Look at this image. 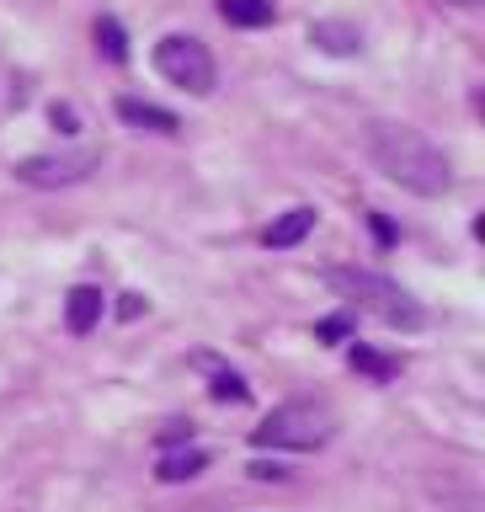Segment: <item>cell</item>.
Masks as SVG:
<instances>
[{
	"label": "cell",
	"instance_id": "6da1fadb",
	"mask_svg": "<svg viewBox=\"0 0 485 512\" xmlns=\"http://www.w3.org/2000/svg\"><path fill=\"white\" fill-rule=\"evenodd\" d=\"M368 155L395 187L416 192V198H443L454 187V160L411 123H374L368 128Z\"/></svg>",
	"mask_w": 485,
	"mask_h": 512
},
{
	"label": "cell",
	"instance_id": "7a4b0ae2",
	"mask_svg": "<svg viewBox=\"0 0 485 512\" xmlns=\"http://www.w3.org/2000/svg\"><path fill=\"white\" fill-rule=\"evenodd\" d=\"M336 427H342V416H336L331 400H283L278 411H267L262 427H251V443L256 448H294V454H315V448H326L336 438Z\"/></svg>",
	"mask_w": 485,
	"mask_h": 512
},
{
	"label": "cell",
	"instance_id": "3957f363",
	"mask_svg": "<svg viewBox=\"0 0 485 512\" xmlns=\"http://www.w3.org/2000/svg\"><path fill=\"white\" fill-rule=\"evenodd\" d=\"M326 283L336 288V294L358 299L363 310H374L384 326H395V331H422V326H427L422 304H416L400 283L379 278V272H368V267H331V272H326Z\"/></svg>",
	"mask_w": 485,
	"mask_h": 512
},
{
	"label": "cell",
	"instance_id": "277c9868",
	"mask_svg": "<svg viewBox=\"0 0 485 512\" xmlns=\"http://www.w3.org/2000/svg\"><path fill=\"white\" fill-rule=\"evenodd\" d=\"M155 70L171 80V86H182L192 96H208L219 86V70H214V54H208V43L187 38V32H171V38L155 43Z\"/></svg>",
	"mask_w": 485,
	"mask_h": 512
},
{
	"label": "cell",
	"instance_id": "5b68a950",
	"mask_svg": "<svg viewBox=\"0 0 485 512\" xmlns=\"http://www.w3.org/2000/svg\"><path fill=\"white\" fill-rule=\"evenodd\" d=\"M96 166H102V155H96V150L27 155V160H16V182H27V187H75V182H86Z\"/></svg>",
	"mask_w": 485,
	"mask_h": 512
},
{
	"label": "cell",
	"instance_id": "8992f818",
	"mask_svg": "<svg viewBox=\"0 0 485 512\" xmlns=\"http://www.w3.org/2000/svg\"><path fill=\"white\" fill-rule=\"evenodd\" d=\"M102 310H107V299H102V288H91V283H75L70 294H64V326H70V336H91Z\"/></svg>",
	"mask_w": 485,
	"mask_h": 512
},
{
	"label": "cell",
	"instance_id": "52a82bcc",
	"mask_svg": "<svg viewBox=\"0 0 485 512\" xmlns=\"http://www.w3.org/2000/svg\"><path fill=\"white\" fill-rule=\"evenodd\" d=\"M310 43L320 48V54H336V59L363 54V32L352 27V22H315L310 27Z\"/></svg>",
	"mask_w": 485,
	"mask_h": 512
},
{
	"label": "cell",
	"instance_id": "ba28073f",
	"mask_svg": "<svg viewBox=\"0 0 485 512\" xmlns=\"http://www.w3.org/2000/svg\"><path fill=\"white\" fill-rule=\"evenodd\" d=\"M118 118L134 123V128H150V134H176V128H182V118H176V112L155 107V102H139V96H123V102H118Z\"/></svg>",
	"mask_w": 485,
	"mask_h": 512
},
{
	"label": "cell",
	"instance_id": "9c48e42d",
	"mask_svg": "<svg viewBox=\"0 0 485 512\" xmlns=\"http://www.w3.org/2000/svg\"><path fill=\"white\" fill-rule=\"evenodd\" d=\"M315 230V208H288V214L272 219V230H267V246L272 251H288V246H299L304 235Z\"/></svg>",
	"mask_w": 485,
	"mask_h": 512
},
{
	"label": "cell",
	"instance_id": "30bf717a",
	"mask_svg": "<svg viewBox=\"0 0 485 512\" xmlns=\"http://www.w3.org/2000/svg\"><path fill=\"white\" fill-rule=\"evenodd\" d=\"M203 470H208V454H203V448H187V454H166V459H160L155 480H160V486H182V480L203 475Z\"/></svg>",
	"mask_w": 485,
	"mask_h": 512
},
{
	"label": "cell",
	"instance_id": "8fae6325",
	"mask_svg": "<svg viewBox=\"0 0 485 512\" xmlns=\"http://www.w3.org/2000/svg\"><path fill=\"white\" fill-rule=\"evenodd\" d=\"M219 16L230 27H267L278 16V6L272 0H219Z\"/></svg>",
	"mask_w": 485,
	"mask_h": 512
},
{
	"label": "cell",
	"instance_id": "7c38bea8",
	"mask_svg": "<svg viewBox=\"0 0 485 512\" xmlns=\"http://www.w3.org/2000/svg\"><path fill=\"white\" fill-rule=\"evenodd\" d=\"M96 48H102L112 64L128 59V38H123V22H118V16H102V22H96Z\"/></svg>",
	"mask_w": 485,
	"mask_h": 512
},
{
	"label": "cell",
	"instance_id": "4fadbf2b",
	"mask_svg": "<svg viewBox=\"0 0 485 512\" xmlns=\"http://www.w3.org/2000/svg\"><path fill=\"white\" fill-rule=\"evenodd\" d=\"M208 395H214V400H235V406H246V400H251V384L240 379V374H230V368H214V384H208Z\"/></svg>",
	"mask_w": 485,
	"mask_h": 512
},
{
	"label": "cell",
	"instance_id": "5bb4252c",
	"mask_svg": "<svg viewBox=\"0 0 485 512\" xmlns=\"http://www.w3.org/2000/svg\"><path fill=\"white\" fill-rule=\"evenodd\" d=\"M352 368H363V374H374V379H395L400 374L395 358H379V352H368V347H352Z\"/></svg>",
	"mask_w": 485,
	"mask_h": 512
},
{
	"label": "cell",
	"instance_id": "9a60e30c",
	"mask_svg": "<svg viewBox=\"0 0 485 512\" xmlns=\"http://www.w3.org/2000/svg\"><path fill=\"white\" fill-rule=\"evenodd\" d=\"M315 336H320V342H342V336H352V315H326L315 326Z\"/></svg>",
	"mask_w": 485,
	"mask_h": 512
},
{
	"label": "cell",
	"instance_id": "2e32d148",
	"mask_svg": "<svg viewBox=\"0 0 485 512\" xmlns=\"http://www.w3.org/2000/svg\"><path fill=\"white\" fill-rule=\"evenodd\" d=\"M48 118H54L59 134H75V128H80V118H75V107H70V102H54V107H48Z\"/></svg>",
	"mask_w": 485,
	"mask_h": 512
},
{
	"label": "cell",
	"instance_id": "e0dca14e",
	"mask_svg": "<svg viewBox=\"0 0 485 512\" xmlns=\"http://www.w3.org/2000/svg\"><path fill=\"white\" fill-rule=\"evenodd\" d=\"M251 480H288V470H283L278 459H272V464H267V459H256V464H251Z\"/></svg>",
	"mask_w": 485,
	"mask_h": 512
},
{
	"label": "cell",
	"instance_id": "ac0fdd59",
	"mask_svg": "<svg viewBox=\"0 0 485 512\" xmlns=\"http://www.w3.org/2000/svg\"><path fill=\"white\" fill-rule=\"evenodd\" d=\"M187 438H192V422H171L166 432H160V443H166V448L171 443H187Z\"/></svg>",
	"mask_w": 485,
	"mask_h": 512
},
{
	"label": "cell",
	"instance_id": "d6986e66",
	"mask_svg": "<svg viewBox=\"0 0 485 512\" xmlns=\"http://www.w3.org/2000/svg\"><path fill=\"white\" fill-rule=\"evenodd\" d=\"M139 310H144V294H118V315L123 320H134Z\"/></svg>",
	"mask_w": 485,
	"mask_h": 512
},
{
	"label": "cell",
	"instance_id": "ffe728a7",
	"mask_svg": "<svg viewBox=\"0 0 485 512\" xmlns=\"http://www.w3.org/2000/svg\"><path fill=\"white\" fill-rule=\"evenodd\" d=\"M368 224H374V235L384 240V246H395V224L384 219V214H368Z\"/></svg>",
	"mask_w": 485,
	"mask_h": 512
},
{
	"label": "cell",
	"instance_id": "44dd1931",
	"mask_svg": "<svg viewBox=\"0 0 485 512\" xmlns=\"http://www.w3.org/2000/svg\"><path fill=\"white\" fill-rule=\"evenodd\" d=\"M454 6H480V0H454Z\"/></svg>",
	"mask_w": 485,
	"mask_h": 512
}]
</instances>
